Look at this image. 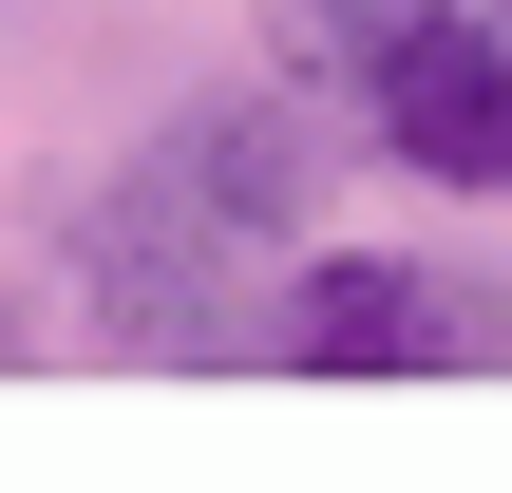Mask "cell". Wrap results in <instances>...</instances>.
Returning a JSON list of instances; mask_svg holds the SVG:
<instances>
[{
    "mask_svg": "<svg viewBox=\"0 0 512 493\" xmlns=\"http://www.w3.org/2000/svg\"><path fill=\"white\" fill-rule=\"evenodd\" d=\"M247 361H285V380H437V361H512V304H456L399 247H304V285L247 323Z\"/></svg>",
    "mask_w": 512,
    "mask_h": 493,
    "instance_id": "7a4b0ae2",
    "label": "cell"
},
{
    "mask_svg": "<svg viewBox=\"0 0 512 493\" xmlns=\"http://www.w3.org/2000/svg\"><path fill=\"white\" fill-rule=\"evenodd\" d=\"M399 19H418V0H266V38H285L304 76H342V95H361V57H380Z\"/></svg>",
    "mask_w": 512,
    "mask_h": 493,
    "instance_id": "277c9868",
    "label": "cell"
},
{
    "mask_svg": "<svg viewBox=\"0 0 512 493\" xmlns=\"http://www.w3.org/2000/svg\"><path fill=\"white\" fill-rule=\"evenodd\" d=\"M494 19H512V0H494Z\"/></svg>",
    "mask_w": 512,
    "mask_h": 493,
    "instance_id": "5b68a950",
    "label": "cell"
},
{
    "mask_svg": "<svg viewBox=\"0 0 512 493\" xmlns=\"http://www.w3.org/2000/svg\"><path fill=\"white\" fill-rule=\"evenodd\" d=\"M361 95H380V152H399V171H437V190H512V19L418 0V19L361 57Z\"/></svg>",
    "mask_w": 512,
    "mask_h": 493,
    "instance_id": "3957f363",
    "label": "cell"
},
{
    "mask_svg": "<svg viewBox=\"0 0 512 493\" xmlns=\"http://www.w3.org/2000/svg\"><path fill=\"white\" fill-rule=\"evenodd\" d=\"M304 190H323V152H304L285 95H190V114L95 190V342H114V361H171V380L247 361V323H266L247 266L304 247Z\"/></svg>",
    "mask_w": 512,
    "mask_h": 493,
    "instance_id": "6da1fadb",
    "label": "cell"
}]
</instances>
